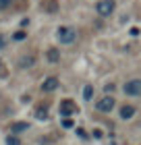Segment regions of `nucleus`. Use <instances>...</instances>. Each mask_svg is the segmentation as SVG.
<instances>
[{
  "label": "nucleus",
  "mask_w": 141,
  "mask_h": 145,
  "mask_svg": "<svg viewBox=\"0 0 141 145\" xmlns=\"http://www.w3.org/2000/svg\"><path fill=\"white\" fill-rule=\"evenodd\" d=\"M6 145H21V139L17 135H9L6 137Z\"/></svg>",
  "instance_id": "obj_13"
},
{
  "label": "nucleus",
  "mask_w": 141,
  "mask_h": 145,
  "mask_svg": "<svg viewBox=\"0 0 141 145\" xmlns=\"http://www.w3.org/2000/svg\"><path fill=\"white\" fill-rule=\"evenodd\" d=\"M93 137H96V139H100V137H102V131L96 129V131H93Z\"/></svg>",
  "instance_id": "obj_18"
},
{
  "label": "nucleus",
  "mask_w": 141,
  "mask_h": 145,
  "mask_svg": "<svg viewBox=\"0 0 141 145\" xmlns=\"http://www.w3.org/2000/svg\"><path fill=\"white\" fill-rule=\"evenodd\" d=\"M131 35H135V37H137V35H139V29H137V27H133V29H131Z\"/></svg>",
  "instance_id": "obj_19"
},
{
  "label": "nucleus",
  "mask_w": 141,
  "mask_h": 145,
  "mask_svg": "<svg viewBox=\"0 0 141 145\" xmlns=\"http://www.w3.org/2000/svg\"><path fill=\"white\" fill-rule=\"evenodd\" d=\"M35 116L39 118V120H46V118H48V112H46L44 106H39V108H35Z\"/></svg>",
  "instance_id": "obj_11"
},
{
  "label": "nucleus",
  "mask_w": 141,
  "mask_h": 145,
  "mask_svg": "<svg viewBox=\"0 0 141 145\" xmlns=\"http://www.w3.org/2000/svg\"><path fill=\"white\" fill-rule=\"evenodd\" d=\"M2 67H4V64H2V58H0V69H2Z\"/></svg>",
  "instance_id": "obj_21"
},
{
  "label": "nucleus",
  "mask_w": 141,
  "mask_h": 145,
  "mask_svg": "<svg viewBox=\"0 0 141 145\" xmlns=\"http://www.w3.org/2000/svg\"><path fill=\"white\" fill-rule=\"evenodd\" d=\"M133 116H135V108L133 106H123L120 108V118H123V120H129Z\"/></svg>",
  "instance_id": "obj_8"
},
{
  "label": "nucleus",
  "mask_w": 141,
  "mask_h": 145,
  "mask_svg": "<svg viewBox=\"0 0 141 145\" xmlns=\"http://www.w3.org/2000/svg\"><path fill=\"white\" fill-rule=\"evenodd\" d=\"M46 58H48L50 62H58V60H60V52H58L56 48H50L48 54H46Z\"/></svg>",
  "instance_id": "obj_10"
},
{
  "label": "nucleus",
  "mask_w": 141,
  "mask_h": 145,
  "mask_svg": "<svg viewBox=\"0 0 141 145\" xmlns=\"http://www.w3.org/2000/svg\"><path fill=\"white\" fill-rule=\"evenodd\" d=\"M12 37H15L17 42H23V39L27 37V33H25V31H15V35H12Z\"/></svg>",
  "instance_id": "obj_15"
},
{
  "label": "nucleus",
  "mask_w": 141,
  "mask_h": 145,
  "mask_svg": "<svg viewBox=\"0 0 141 145\" xmlns=\"http://www.w3.org/2000/svg\"><path fill=\"white\" fill-rule=\"evenodd\" d=\"M114 6H116L114 0H100V2L96 4V10H98L102 17H108V15H112V12H114Z\"/></svg>",
  "instance_id": "obj_3"
},
{
  "label": "nucleus",
  "mask_w": 141,
  "mask_h": 145,
  "mask_svg": "<svg viewBox=\"0 0 141 145\" xmlns=\"http://www.w3.org/2000/svg\"><path fill=\"white\" fill-rule=\"evenodd\" d=\"M91 95H93V87L91 85H85L83 87V100H91Z\"/></svg>",
  "instance_id": "obj_12"
},
{
  "label": "nucleus",
  "mask_w": 141,
  "mask_h": 145,
  "mask_svg": "<svg viewBox=\"0 0 141 145\" xmlns=\"http://www.w3.org/2000/svg\"><path fill=\"white\" fill-rule=\"evenodd\" d=\"M77 135H79V137H81V139H85V137H87V135H85V131H83V129H77Z\"/></svg>",
  "instance_id": "obj_17"
},
{
  "label": "nucleus",
  "mask_w": 141,
  "mask_h": 145,
  "mask_svg": "<svg viewBox=\"0 0 141 145\" xmlns=\"http://www.w3.org/2000/svg\"><path fill=\"white\" fill-rule=\"evenodd\" d=\"M75 112H77V106L71 100H62L60 102V114H62L64 118H69L71 114H75Z\"/></svg>",
  "instance_id": "obj_5"
},
{
  "label": "nucleus",
  "mask_w": 141,
  "mask_h": 145,
  "mask_svg": "<svg viewBox=\"0 0 141 145\" xmlns=\"http://www.w3.org/2000/svg\"><path fill=\"white\" fill-rule=\"evenodd\" d=\"M56 87H58V79H56V77H48V79L44 81V85H42L44 91H54Z\"/></svg>",
  "instance_id": "obj_7"
},
{
  "label": "nucleus",
  "mask_w": 141,
  "mask_h": 145,
  "mask_svg": "<svg viewBox=\"0 0 141 145\" xmlns=\"http://www.w3.org/2000/svg\"><path fill=\"white\" fill-rule=\"evenodd\" d=\"M35 64V54H23L17 60V69H31Z\"/></svg>",
  "instance_id": "obj_6"
},
{
  "label": "nucleus",
  "mask_w": 141,
  "mask_h": 145,
  "mask_svg": "<svg viewBox=\"0 0 141 145\" xmlns=\"http://www.w3.org/2000/svg\"><path fill=\"white\" fill-rule=\"evenodd\" d=\"M62 127H64V129H73V127H75L73 118H64V120H62Z\"/></svg>",
  "instance_id": "obj_16"
},
{
  "label": "nucleus",
  "mask_w": 141,
  "mask_h": 145,
  "mask_svg": "<svg viewBox=\"0 0 141 145\" xmlns=\"http://www.w3.org/2000/svg\"><path fill=\"white\" fill-rule=\"evenodd\" d=\"M125 93L131 97H141V79H131L125 83Z\"/></svg>",
  "instance_id": "obj_1"
},
{
  "label": "nucleus",
  "mask_w": 141,
  "mask_h": 145,
  "mask_svg": "<svg viewBox=\"0 0 141 145\" xmlns=\"http://www.w3.org/2000/svg\"><path fill=\"white\" fill-rule=\"evenodd\" d=\"M114 106H116V100H114L112 95H106V97H102V100L96 104V108H98L100 112H112Z\"/></svg>",
  "instance_id": "obj_4"
},
{
  "label": "nucleus",
  "mask_w": 141,
  "mask_h": 145,
  "mask_svg": "<svg viewBox=\"0 0 141 145\" xmlns=\"http://www.w3.org/2000/svg\"><path fill=\"white\" fill-rule=\"evenodd\" d=\"M12 2H15V0H0V10L10 8V6H12Z\"/></svg>",
  "instance_id": "obj_14"
},
{
  "label": "nucleus",
  "mask_w": 141,
  "mask_h": 145,
  "mask_svg": "<svg viewBox=\"0 0 141 145\" xmlns=\"http://www.w3.org/2000/svg\"><path fill=\"white\" fill-rule=\"evenodd\" d=\"M4 46H6V42H4V37H2V35H0V50H2V48H4Z\"/></svg>",
  "instance_id": "obj_20"
},
{
  "label": "nucleus",
  "mask_w": 141,
  "mask_h": 145,
  "mask_svg": "<svg viewBox=\"0 0 141 145\" xmlns=\"http://www.w3.org/2000/svg\"><path fill=\"white\" fill-rule=\"evenodd\" d=\"M58 39L62 44H73L77 39V31L73 29V27H60L58 29Z\"/></svg>",
  "instance_id": "obj_2"
},
{
  "label": "nucleus",
  "mask_w": 141,
  "mask_h": 145,
  "mask_svg": "<svg viewBox=\"0 0 141 145\" xmlns=\"http://www.w3.org/2000/svg\"><path fill=\"white\" fill-rule=\"evenodd\" d=\"M27 129H29L27 122H12V124H10V131H12L15 135H17V133H23V131H27Z\"/></svg>",
  "instance_id": "obj_9"
}]
</instances>
